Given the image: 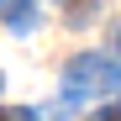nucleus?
I'll return each instance as SVG.
<instances>
[{
    "label": "nucleus",
    "instance_id": "20e7f679",
    "mask_svg": "<svg viewBox=\"0 0 121 121\" xmlns=\"http://www.w3.org/2000/svg\"><path fill=\"white\" fill-rule=\"evenodd\" d=\"M116 53H121V37H116Z\"/></svg>",
    "mask_w": 121,
    "mask_h": 121
},
{
    "label": "nucleus",
    "instance_id": "f257e3e1",
    "mask_svg": "<svg viewBox=\"0 0 121 121\" xmlns=\"http://www.w3.org/2000/svg\"><path fill=\"white\" fill-rule=\"evenodd\" d=\"M121 90V58H100V53H79L63 69V105H79L90 95H116Z\"/></svg>",
    "mask_w": 121,
    "mask_h": 121
},
{
    "label": "nucleus",
    "instance_id": "7ed1b4c3",
    "mask_svg": "<svg viewBox=\"0 0 121 121\" xmlns=\"http://www.w3.org/2000/svg\"><path fill=\"white\" fill-rule=\"evenodd\" d=\"M90 121H121V95H116V100H111V105H100V111H95V116H90Z\"/></svg>",
    "mask_w": 121,
    "mask_h": 121
},
{
    "label": "nucleus",
    "instance_id": "39448f33",
    "mask_svg": "<svg viewBox=\"0 0 121 121\" xmlns=\"http://www.w3.org/2000/svg\"><path fill=\"white\" fill-rule=\"evenodd\" d=\"M0 121H5V116H0Z\"/></svg>",
    "mask_w": 121,
    "mask_h": 121
},
{
    "label": "nucleus",
    "instance_id": "f03ea898",
    "mask_svg": "<svg viewBox=\"0 0 121 121\" xmlns=\"http://www.w3.org/2000/svg\"><path fill=\"white\" fill-rule=\"evenodd\" d=\"M0 21L11 32H32L37 26V0H0Z\"/></svg>",
    "mask_w": 121,
    "mask_h": 121
}]
</instances>
